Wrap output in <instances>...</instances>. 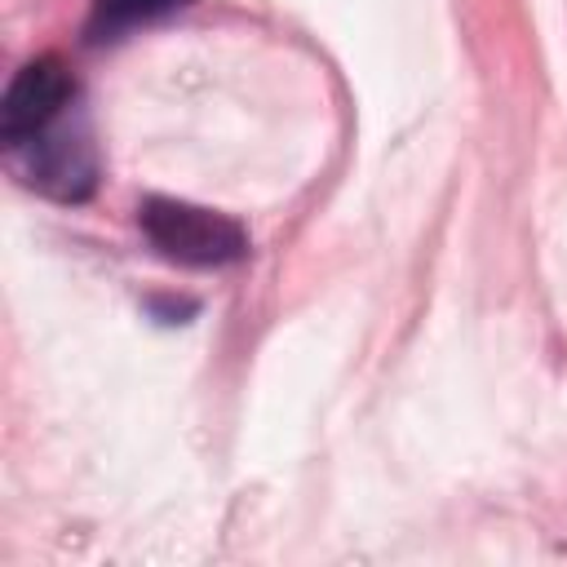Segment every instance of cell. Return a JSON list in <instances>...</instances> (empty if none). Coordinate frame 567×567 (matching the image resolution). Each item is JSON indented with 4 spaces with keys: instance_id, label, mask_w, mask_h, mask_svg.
<instances>
[{
    "instance_id": "obj_2",
    "label": "cell",
    "mask_w": 567,
    "mask_h": 567,
    "mask_svg": "<svg viewBox=\"0 0 567 567\" xmlns=\"http://www.w3.org/2000/svg\"><path fill=\"white\" fill-rule=\"evenodd\" d=\"M4 164L22 186L58 204H84L97 190V173H102L93 133L84 120H71V111L44 133H35L31 142L9 146Z\"/></svg>"
},
{
    "instance_id": "obj_4",
    "label": "cell",
    "mask_w": 567,
    "mask_h": 567,
    "mask_svg": "<svg viewBox=\"0 0 567 567\" xmlns=\"http://www.w3.org/2000/svg\"><path fill=\"white\" fill-rule=\"evenodd\" d=\"M186 4H195V0H93V13H89L84 35L93 44L120 40L124 31L146 27V22H159V18H168V13L186 9Z\"/></svg>"
},
{
    "instance_id": "obj_3",
    "label": "cell",
    "mask_w": 567,
    "mask_h": 567,
    "mask_svg": "<svg viewBox=\"0 0 567 567\" xmlns=\"http://www.w3.org/2000/svg\"><path fill=\"white\" fill-rule=\"evenodd\" d=\"M80 84L75 71L58 58V53H40L31 62H22L0 97V146H22L35 133H44L49 124H58L71 102H75Z\"/></svg>"
},
{
    "instance_id": "obj_1",
    "label": "cell",
    "mask_w": 567,
    "mask_h": 567,
    "mask_svg": "<svg viewBox=\"0 0 567 567\" xmlns=\"http://www.w3.org/2000/svg\"><path fill=\"white\" fill-rule=\"evenodd\" d=\"M137 226L151 239V248L177 266H235L248 257V230L230 213L146 195L137 208Z\"/></svg>"
}]
</instances>
